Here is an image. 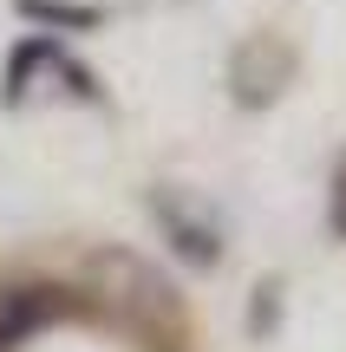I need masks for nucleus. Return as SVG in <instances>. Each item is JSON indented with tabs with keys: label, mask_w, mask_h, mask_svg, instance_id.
<instances>
[{
	"label": "nucleus",
	"mask_w": 346,
	"mask_h": 352,
	"mask_svg": "<svg viewBox=\"0 0 346 352\" xmlns=\"http://www.w3.org/2000/svg\"><path fill=\"white\" fill-rule=\"evenodd\" d=\"M59 59H65V52H59L52 33H20L7 46V65H0V104H7V111L26 104V91H33L46 72H59Z\"/></svg>",
	"instance_id": "4"
},
{
	"label": "nucleus",
	"mask_w": 346,
	"mask_h": 352,
	"mask_svg": "<svg viewBox=\"0 0 346 352\" xmlns=\"http://www.w3.org/2000/svg\"><path fill=\"white\" fill-rule=\"evenodd\" d=\"M0 352H13V346H0Z\"/></svg>",
	"instance_id": "9"
},
{
	"label": "nucleus",
	"mask_w": 346,
	"mask_h": 352,
	"mask_svg": "<svg viewBox=\"0 0 346 352\" xmlns=\"http://www.w3.org/2000/svg\"><path fill=\"white\" fill-rule=\"evenodd\" d=\"M13 13L33 20V33H52V39H65V33H98V26L111 20L98 0H13Z\"/></svg>",
	"instance_id": "5"
},
{
	"label": "nucleus",
	"mask_w": 346,
	"mask_h": 352,
	"mask_svg": "<svg viewBox=\"0 0 346 352\" xmlns=\"http://www.w3.org/2000/svg\"><path fill=\"white\" fill-rule=\"evenodd\" d=\"M59 78H65V98H78V104H105V85H98V72H91V65L59 59Z\"/></svg>",
	"instance_id": "7"
},
{
	"label": "nucleus",
	"mask_w": 346,
	"mask_h": 352,
	"mask_svg": "<svg viewBox=\"0 0 346 352\" xmlns=\"http://www.w3.org/2000/svg\"><path fill=\"white\" fill-rule=\"evenodd\" d=\"M274 327H281V274H261L255 300H248V333L255 340H274Z\"/></svg>",
	"instance_id": "6"
},
{
	"label": "nucleus",
	"mask_w": 346,
	"mask_h": 352,
	"mask_svg": "<svg viewBox=\"0 0 346 352\" xmlns=\"http://www.w3.org/2000/svg\"><path fill=\"white\" fill-rule=\"evenodd\" d=\"M294 46L281 33H248L242 46L229 52V98L242 111H268L288 85H294Z\"/></svg>",
	"instance_id": "2"
},
{
	"label": "nucleus",
	"mask_w": 346,
	"mask_h": 352,
	"mask_svg": "<svg viewBox=\"0 0 346 352\" xmlns=\"http://www.w3.org/2000/svg\"><path fill=\"white\" fill-rule=\"evenodd\" d=\"M327 235L346 241V151H340L334 176H327Z\"/></svg>",
	"instance_id": "8"
},
{
	"label": "nucleus",
	"mask_w": 346,
	"mask_h": 352,
	"mask_svg": "<svg viewBox=\"0 0 346 352\" xmlns=\"http://www.w3.org/2000/svg\"><path fill=\"white\" fill-rule=\"evenodd\" d=\"M151 222L164 228L170 254H177L190 274H216L222 267V228L209 222L203 209H190L177 189H151Z\"/></svg>",
	"instance_id": "3"
},
{
	"label": "nucleus",
	"mask_w": 346,
	"mask_h": 352,
	"mask_svg": "<svg viewBox=\"0 0 346 352\" xmlns=\"http://www.w3.org/2000/svg\"><path fill=\"white\" fill-rule=\"evenodd\" d=\"M91 314V294L65 287V280H46V274H26V280H0V346L20 352L26 340L65 327V320Z\"/></svg>",
	"instance_id": "1"
}]
</instances>
